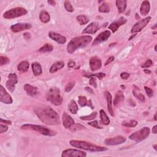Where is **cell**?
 Wrapping results in <instances>:
<instances>
[{
  "label": "cell",
  "instance_id": "obj_1",
  "mask_svg": "<svg viewBox=\"0 0 157 157\" xmlns=\"http://www.w3.org/2000/svg\"><path fill=\"white\" fill-rule=\"evenodd\" d=\"M34 111L42 122L49 125L60 124V117L55 110L47 106L35 107Z\"/></svg>",
  "mask_w": 157,
  "mask_h": 157
},
{
  "label": "cell",
  "instance_id": "obj_2",
  "mask_svg": "<svg viewBox=\"0 0 157 157\" xmlns=\"http://www.w3.org/2000/svg\"><path fill=\"white\" fill-rule=\"evenodd\" d=\"M92 41V37L90 36H81L76 37L71 40L67 46V52L72 54L78 49L84 47L90 43Z\"/></svg>",
  "mask_w": 157,
  "mask_h": 157
},
{
  "label": "cell",
  "instance_id": "obj_3",
  "mask_svg": "<svg viewBox=\"0 0 157 157\" xmlns=\"http://www.w3.org/2000/svg\"><path fill=\"white\" fill-rule=\"evenodd\" d=\"M69 144L71 146L81 148L85 151L90 152H104L108 151V148L106 147L98 146L94 144H92L90 142L83 141H77V140H71L69 142Z\"/></svg>",
  "mask_w": 157,
  "mask_h": 157
},
{
  "label": "cell",
  "instance_id": "obj_4",
  "mask_svg": "<svg viewBox=\"0 0 157 157\" xmlns=\"http://www.w3.org/2000/svg\"><path fill=\"white\" fill-rule=\"evenodd\" d=\"M60 92V91L58 88H51L47 93V100L55 106L61 105L63 102V98L61 96Z\"/></svg>",
  "mask_w": 157,
  "mask_h": 157
},
{
  "label": "cell",
  "instance_id": "obj_5",
  "mask_svg": "<svg viewBox=\"0 0 157 157\" xmlns=\"http://www.w3.org/2000/svg\"><path fill=\"white\" fill-rule=\"evenodd\" d=\"M21 129L23 130H31L39 132L44 136H53L55 135V133L49 128L42 126L41 125H31V124H26L21 126Z\"/></svg>",
  "mask_w": 157,
  "mask_h": 157
},
{
  "label": "cell",
  "instance_id": "obj_6",
  "mask_svg": "<svg viewBox=\"0 0 157 157\" xmlns=\"http://www.w3.org/2000/svg\"><path fill=\"white\" fill-rule=\"evenodd\" d=\"M27 13L28 11L26 9L24 8H21V7H18V8L11 9L4 12L3 17L6 19H12L25 16Z\"/></svg>",
  "mask_w": 157,
  "mask_h": 157
},
{
  "label": "cell",
  "instance_id": "obj_7",
  "mask_svg": "<svg viewBox=\"0 0 157 157\" xmlns=\"http://www.w3.org/2000/svg\"><path fill=\"white\" fill-rule=\"evenodd\" d=\"M150 134V129L148 127H144L142 128L138 131L135 132L133 134H131L129 138L131 140H133L136 142H139L142 141L146 139Z\"/></svg>",
  "mask_w": 157,
  "mask_h": 157
},
{
  "label": "cell",
  "instance_id": "obj_8",
  "mask_svg": "<svg viewBox=\"0 0 157 157\" xmlns=\"http://www.w3.org/2000/svg\"><path fill=\"white\" fill-rule=\"evenodd\" d=\"M151 20V17H147V18H145L142 20H141L137 23H136L132 27L131 33H136L139 31H141L142 30H143L144 28L146 26V25L149 23L150 21Z\"/></svg>",
  "mask_w": 157,
  "mask_h": 157
},
{
  "label": "cell",
  "instance_id": "obj_9",
  "mask_svg": "<svg viewBox=\"0 0 157 157\" xmlns=\"http://www.w3.org/2000/svg\"><path fill=\"white\" fill-rule=\"evenodd\" d=\"M87 156V154L85 152L82 151H78L76 149H72L69 148L64 151L61 154L62 157H85Z\"/></svg>",
  "mask_w": 157,
  "mask_h": 157
},
{
  "label": "cell",
  "instance_id": "obj_10",
  "mask_svg": "<svg viewBox=\"0 0 157 157\" xmlns=\"http://www.w3.org/2000/svg\"><path fill=\"white\" fill-rule=\"evenodd\" d=\"M17 76L15 73H11L8 76V80L7 81L6 86L11 92H13L15 90V86L17 83Z\"/></svg>",
  "mask_w": 157,
  "mask_h": 157
},
{
  "label": "cell",
  "instance_id": "obj_11",
  "mask_svg": "<svg viewBox=\"0 0 157 157\" xmlns=\"http://www.w3.org/2000/svg\"><path fill=\"white\" fill-rule=\"evenodd\" d=\"M0 101L4 104H12L13 102L12 97L6 91L3 85H1L0 88Z\"/></svg>",
  "mask_w": 157,
  "mask_h": 157
},
{
  "label": "cell",
  "instance_id": "obj_12",
  "mask_svg": "<svg viewBox=\"0 0 157 157\" xmlns=\"http://www.w3.org/2000/svg\"><path fill=\"white\" fill-rule=\"evenodd\" d=\"M126 141V138L122 136H118L114 137L112 138L106 139L104 141V143L108 146H116L121 144Z\"/></svg>",
  "mask_w": 157,
  "mask_h": 157
},
{
  "label": "cell",
  "instance_id": "obj_13",
  "mask_svg": "<svg viewBox=\"0 0 157 157\" xmlns=\"http://www.w3.org/2000/svg\"><path fill=\"white\" fill-rule=\"evenodd\" d=\"M32 27L30 24L22 23V24H16L11 26V30L14 33H19L26 30L31 29Z\"/></svg>",
  "mask_w": 157,
  "mask_h": 157
},
{
  "label": "cell",
  "instance_id": "obj_14",
  "mask_svg": "<svg viewBox=\"0 0 157 157\" xmlns=\"http://www.w3.org/2000/svg\"><path fill=\"white\" fill-rule=\"evenodd\" d=\"M90 67L92 71H96L101 69L102 66V62L98 56H93L90 59Z\"/></svg>",
  "mask_w": 157,
  "mask_h": 157
},
{
  "label": "cell",
  "instance_id": "obj_15",
  "mask_svg": "<svg viewBox=\"0 0 157 157\" xmlns=\"http://www.w3.org/2000/svg\"><path fill=\"white\" fill-rule=\"evenodd\" d=\"M111 36V32L109 30H106L99 34L98 36L95 39L94 41L93 42V46H96L99 44L101 42L106 41Z\"/></svg>",
  "mask_w": 157,
  "mask_h": 157
},
{
  "label": "cell",
  "instance_id": "obj_16",
  "mask_svg": "<svg viewBox=\"0 0 157 157\" xmlns=\"http://www.w3.org/2000/svg\"><path fill=\"white\" fill-rule=\"evenodd\" d=\"M126 22H127V20L126 19H125L123 17H121L117 20H116V21H115V22H113V23H112L109 26L108 28L109 30H111L113 33H115L118 30V29L120 26L124 25L126 23Z\"/></svg>",
  "mask_w": 157,
  "mask_h": 157
},
{
  "label": "cell",
  "instance_id": "obj_17",
  "mask_svg": "<svg viewBox=\"0 0 157 157\" xmlns=\"http://www.w3.org/2000/svg\"><path fill=\"white\" fill-rule=\"evenodd\" d=\"M63 125L65 128H69L74 124V120L66 113L64 112L62 116Z\"/></svg>",
  "mask_w": 157,
  "mask_h": 157
},
{
  "label": "cell",
  "instance_id": "obj_18",
  "mask_svg": "<svg viewBox=\"0 0 157 157\" xmlns=\"http://www.w3.org/2000/svg\"><path fill=\"white\" fill-rule=\"evenodd\" d=\"M49 36L50 38H51L52 40L56 41L58 43L60 44H65L66 41V38L61 35L60 34L55 33L54 31H51L49 33Z\"/></svg>",
  "mask_w": 157,
  "mask_h": 157
},
{
  "label": "cell",
  "instance_id": "obj_19",
  "mask_svg": "<svg viewBox=\"0 0 157 157\" xmlns=\"http://www.w3.org/2000/svg\"><path fill=\"white\" fill-rule=\"evenodd\" d=\"M100 27L98 23L92 22L88 25L82 31V34H95L99 30Z\"/></svg>",
  "mask_w": 157,
  "mask_h": 157
},
{
  "label": "cell",
  "instance_id": "obj_20",
  "mask_svg": "<svg viewBox=\"0 0 157 157\" xmlns=\"http://www.w3.org/2000/svg\"><path fill=\"white\" fill-rule=\"evenodd\" d=\"M24 90L26 92L28 95L32 97H34L38 95V89L37 87H34L31 85L26 83L24 85Z\"/></svg>",
  "mask_w": 157,
  "mask_h": 157
},
{
  "label": "cell",
  "instance_id": "obj_21",
  "mask_svg": "<svg viewBox=\"0 0 157 157\" xmlns=\"http://www.w3.org/2000/svg\"><path fill=\"white\" fill-rule=\"evenodd\" d=\"M104 95L106 98L107 103H108V109L109 112L110 113L111 116L113 117L114 113L112 109V95L110 93V92L108 91H106L104 92Z\"/></svg>",
  "mask_w": 157,
  "mask_h": 157
},
{
  "label": "cell",
  "instance_id": "obj_22",
  "mask_svg": "<svg viewBox=\"0 0 157 157\" xmlns=\"http://www.w3.org/2000/svg\"><path fill=\"white\" fill-rule=\"evenodd\" d=\"M150 9H151V4H150L149 1H144L141 6L140 13L142 16H145L149 12Z\"/></svg>",
  "mask_w": 157,
  "mask_h": 157
},
{
  "label": "cell",
  "instance_id": "obj_23",
  "mask_svg": "<svg viewBox=\"0 0 157 157\" xmlns=\"http://www.w3.org/2000/svg\"><path fill=\"white\" fill-rule=\"evenodd\" d=\"M64 66H65V63L63 61H56L52 65L51 69H50V73L52 74L55 73L61 69Z\"/></svg>",
  "mask_w": 157,
  "mask_h": 157
},
{
  "label": "cell",
  "instance_id": "obj_24",
  "mask_svg": "<svg viewBox=\"0 0 157 157\" xmlns=\"http://www.w3.org/2000/svg\"><path fill=\"white\" fill-rule=\"evenodd\" d=\"M78 104H79V105L81 106V107H84V106H88V107H90L91 109H94V107L92 105V103H91V100H89L88 101L87 98L85 96H78Z\"/></svg>",
  "mask_w": 157,
  "mask_h": 157
},
{
  "label": "cell",
  "instance_id": "obj_25",
  "mask_svg": "<svg viewBox=\"0 0 157 157\" xmlns=\"http://www.w3.org/2000/svg\"><path fill=\"white\" fill-rule=\"evenodd\" d=\"M32 67V70L34 76H39L42 74V68L40 64L38 62H34L32 63L31 65Z\"/></svg>",
  "mask_w": 157,
  "mask_h": 157
},
{
  "label": "cell",
  "instance_id": "obj_26",
  "mask_svg": "<svg viewBox=\"0 0 157 157\" xmlns=\"http://www.w3.org/2000/svg\"><path fill=\"white\" fill-rule=\"evenodd\" d=\"M127 1L126 0H117L116 6L120 13H123L125 11L126 8Z\"/></svg>",
  "mask_w": 157,
  "mask_h": 157
},
{
  "label": "cell",
  "instance_id": "obj_27",
  "mask_svg": "<svg viewBox=\"0 0 157 157\" xmlns=\"http://www.w3.org/2000/svg\"><path fill=\"white\" fill-rule=\"evenodd\" d=\"M30 67V64L26 61H23L20 62L18 66H17V69L21 73H26L28 71Z\"/></svg>",
  "mask_w": 157,
  "mask_h": 157
},
{
  "label": "cell",
  "instance_id": "obj_28",
  "mask_svg": "<svg viewBox=\"0 0 157 157\" xmlns=\"http://www.w3.org/2000/svg\"><path fill=\"white\" fill-rule=\"evenodd\" d=\"M99 115H100L101 123L104 125H108L110 123V120L103 109H101L99 111Z\"/></svg>",
  "mask_w": 157,
  "mask_h": 157
},
{
  "label": "cell",
  "instance_id": "obj_29",
  "mask_svg": "<svg viewBox=\"0 0 157 157\" xmlns=\"http://www.w3.org/2000/svg\"><path fill=\"white\" fill-rule=\"evenodd\" d=\"M123 99H124V95L123 92L122 91H118L116 95L115 98H114L113 105L116 106H117L120 103H122L123 101Z\"/></svg>",
  "mask_w": 157,
  "mask_h": 157
},
{
  "label": "cell",
  "instance_id": "obj_30",
  "mask_svg": "<svg viewBox=\"0 0 157 157\" xmlns=\"http://www.w3.org/2000/svg\"><path fill=\"white\" fill-rule=\"evenodd\" d=\"M39 19L42 23L46 24L50 21L51 16H50L49 14L47 11H42L39 14Z\"/></svg>",
  "mask_w": 157,
  "mask_h": 157
},
{
  "label": "cell",
  "instance_id": "obj_31",
  "mask_svg": "<svg viewBox=\"0 0 157 157\" xmlns=\"http://www.w3.org/2000/svg\"><path fill=\"white\" fill-rule=\"evenodd\" d=\"M78 106L74 100H71L68 104V110L73 114H76L78 111Z\"/></svg>",
  "mask_w": 157,
  "mask_h": 157
},
{
  "label": "cell",
  "instance_id": "obj_32",
  "mask_svg": "<svg viewBox=\"0 0 157 157\" xmlns=\"http://www.w3.org/2000/svg\"><path fill=\"white\" fill-rule=\"evenodd\" d=\"M54 47L51 44H46L39 49V52L41 53L50 52L53 51Z\"/></svg>",
  "mask_w": 157,
  "mask_h": 157
},
{
  "label": "cell",
  "instance_id": "obj_33",
  "mask_svg": "<svg viewBox=\"0 0 157 157\" xmlns=\"http://www.w3.org/2000/svg\"><path fill=\"white\" fill-rule=\"evenodd\" d=\"M98 11L101 13H108L110 11V7L108 3H103L102 4L99 6Z\"/></svg>",
  "mask_w": 157,
  "mask_h": 157
},
{
  "label": "cell",
  "instance_id": "obj_34",
  "mask_svg": "<svg viewBox=\"0 0 157 157\" xmlns=\"http://www.w3.org/2000/svg\"><path fill=\"white\" fill-rule=\"evenodd\" d=\"M76 20L78 22V23L80 24V25H84L89 22L88 18L87 16H83V15H81V16H77L76 17Z\"/></svg>",
  "mask_w": 157,
  "mask_h": 157
},
{
  "label": "cell",
  "instance_id": "obj_35",
  "mask_svg": "<svg viewBox=\"0 0 157 157\" xmlns=\"http://www.w3.org/2000/svg\"><path fill=\"white\" fill-rule=\"evenodd\" d=\"M138 122L136 120H128V121H125L122 123V125L125 126V127H130V128H133V127H135L138 125Z\"/></svg>",
  "mask_w": 157,
  "mask_h": 157
},
{
  "label": "cell",
  "instance_id": "obj_36",
  "mask_svg": "<svg viewBox=\"0 0 157 157\" xmlns=\"http://www.w3.org/2000/svg\"><path fill=\"white\" fill-rule=\"evenodd\" d=\"M97 116V113L96 112H93L92 113H91L90 115L89 116H82L80 117V118L81 120H93L94 118H96Z\"/></svg>",
  "mask_w": 157,
  "mask_h": 157
},
{
  "label": "cell",
  "instance_id": "obj_37",
  "mask_svg": "<svg viewBox=\"0 0 157 157\" xmlns=\"http://www.w3.org/2000/svg\"><path fill=\"white\" fill-rule=\"evenodd\" d=\"M64 6H65V9L69 12H73L74 11V8H73V6L71 5L70 1H65L64 2Z\"/></svg>",
  "mask_w": 157,
  "mask_h": 157
},
{
  "label": "cell",
  "instance_id": "obj_38",
  "mask_svg": "<svg viewBox=\"0 0 157 157\" xmlns=\"http://www.w3.org/2000/svg\"><path fill=\"white\" fill-rule=\"evenodd\" d=\"M84 76L87 77H98L99 80H101L104 77H105L106 74L103 73H96L94 74H87V75H84Z\"/></svg>",
  "mask_w": 157,
  "mask_h": 157
},
{
  "label": "cell",
  "instance_id": "obj_39",
  "mask_svg": "<svg viewBox=\"0 0 157 157\" xmlns=\"http://www.w3.org/2000/svg\"><path fill=\"white\" fill-rule=\"evenodd\" d=\"M133 93L134 96L137 99H138L139 100H140L141 101H142V102H144L145 101V97L143 95L140 93H138V92L137 93L135 90H133Z\"/></svg>",
  "mask_w": 157,
  "mask_h": 157
},
{
  "label": "cell",
  "instance_id": "obj_40",
  "mask_svg": "<svg viewBox=\"0 0 157 157\" xmlns=\"http://www.w3.org/2000/svg\"><path fill=\"white\" fill-rule=\"evenodd\" d=\"M10 62V59L9 58H8L7 56H0V65L1 66L6 65V64H8Z\"/></svg>",
  "mask_w": 157,
  "mask_h": 157
},
{
  "label": "cell",
  "instance_id": "obj_41",
  "mask_svg": "<svg viewBox=\"0 0 157 157\" xmlns=\"http://www.w3.org/2000/svg\"><path fill=\"white\" fill-rule=\"evenodd\" d=\"M88 124L89 125H90L91 126L93 127V128H97V129H102V127L101 126H99V123H98V122L97 120H95V121H93V122H88Z\"/></svg>",
  "mask_w": 157,
  "mask_h": 157
},
{
  "label": "cell",
  "instance_id": "obj_42",
  "mask_svg": "<svg viewBox=\"0 0 157 157\" xmlns=\"http://www.w3.org/2000/svg\"><path fill=\"white\" fill-rule=\"evenodd\" d=\"M75 85V82H71L69 83H68L66 86L65 87V91L66 92H69L71 90L73 89V88L74 87Z\"/></svg>",
  "mask_w": 157,
  "mask_h": 157
},
{
  "label": "cell",
  "instance_id": "obj_43",
  "mask_svg": "<svg viewBox=\"0 0 157 157\" xmlns=\"http://www.w3.org/2000/svg\"><path fill=\"white\" fill-rule=\"evenodd\" d=\"M153 65V61L151 60H147L143 65L141 66L142 68H148Z\"/></svg>",
  "mask_w": 157,
  "mask_h": 157
},
{
  "label": "cell",
  "instance_id": "obj_44",
  "mask_svg": "<svg viewBox=\"0 0 157 157\" xmlns=\"http://www.w3.org/2000/svg\"><path fill=\"white\" fill-rule=\"evenodd\" d=\"M144 88H145V91L146 92L147 95H148V96L149 98H151L153 95V90L149 87H144Z\"/></svg>",
  "mask_w": 157,
  "mask_h": 157
},
{
  "label": "cell",
  "instance_id": "obj_45",
  "mask_svg": "<svg viewBox=\"0 0 157 157\" xmlns=\"http://www.w3.org/2000/svg\"><path fill=\"white\" fill-rule=\"evenodd\" d=\"M89 83L91 86L95 87V88H97V83L96 82V78L94 77H91L89 81Z\"/></svg>",
  "mask_w": 157,
  "mask_h": 157
},
{
  "label": "cell",
  "instance_id": "obj_46",
  "mask_svg": "<svg viewBox=\"0 0 157 157\" xmlns=\"http://www.w3.org/2000/svg\"><path fill=\"white\" fill-rule=\"evenodd\" d=\"M8 126L3 125L2 123H1V125H0V133H5L6 131H8Z\"/></svg>",
  "mask_w": 157,
  "mask_h": 157
},
{
  "label": "cell",
  "instance_id": "obj_47",
  "mask_svg": "<svg viewBox=\"0 0 157 157\" xmlns=\"http://www.w3.org/2000/svg\"><path fill=\"white\" fill-rule=\"evenodd\" d=\"M130 77V74L128 73H122L120 74V77L122 78V79H124V80H126L128 79V78H129Z\"/></svg>",
  "mask_w": 157,
  "mask_h": 157
},
{
  "label": "cell",
  "instance_id": "obj_48",
  "mask_svg": "<svg viewBox=\"0 0 157 157\" xmlns=\"http://www.w3.org/2000/svg\"><path fill=\"white\" fill-rule=\"evenodd\" d=\"M76 65V63L75 61H73V60H70L69 62H68V67L69 68H73L74 67V66Z\"/></svg>",
  "mask_w": 157,
  "mask_h": 157
},
{
  "label": "cell",
  "instance_id": "obj_49",
  "mask_svg": "<svg viewBox=\"0 0 157 157\" xmlns=\"http://www.w3.org/2000/svg\"><path fill=\"white\" fill-rule=\"evenodd\" d=\"M113 60H114V56H110L109 58L108 59V60H107V61L106 62V63H105V66L108 65L109 64H110V63H111V62H112Z\"/></svg>",
  "mask_w": 157,
  "mask_h": 157
},
{
  "label": "cell",
  "instance_id": "obj_50",
  "mask_svg": "<svg viewBox=\"0 0 157 157\" xmlns=\"http://www.w3.org/2000/svg\"><path fill=\"white\" fill-rule=\"evenodd\" d=\"M0 121H1V123H4L5 124H8V125H11L12 123L11 121H9V120H3V118H1V120H0Z\"/></svg>",
  "mask_w": 157,
  "mask_h": 157
},
{
  "label": "cell",
  "instance_id": "obj_51",
  "mask_svg": "<svg viewBox=\"0 0 157 157\" xmlns=\"http://www.w3.org/2000/svg\"><path fill=\"white\" fill-rule=\"evenodd\" d=\"M47 3L49 4H51L52 6H55V4H56V2L55 1H52V0H50V1H48Z\"/></svg>",
  "mask_w": 157,
  "mask_h": 157
},
{
  "label": "cell",
  "instance_id": "obj_52",
  "mask_svg": "<svg viewBox=\"0 0 157 157\" xmlns=\"http://www.w3.org/2000/svg\"><path fill=\"white\" fill-rule=\"evenodd\" d=\"M156 128H157V125H155V126L152 128V133H153L154 134H156V133H157Z\"/></svg>",
  "mask_w": 157,
  "mask_h": 157
},
{
  "label": "cell",
  "instance_id": "obj_53",
  "mask_svg": "<svg viewBox=\"0 0 157 157\" xmlns=\"http://www.w3.org/2000/svg\"><path fill=\"white\" fill-rule=\"evenodd\" d=\"M144 72L145 73H146V74H151V71H150V70H148L147 69H145L144 70Z\"/></svg>",
  "mask_w": 157,
  "mask_h": 157
},
{
  "label": "cell",
  "instance_id": "obj_54",
  "mask_svg": "<svg viewBox=\"0 0 157 157\" xmlns=\"http://www.w3.org/2000/svg\"><path fill=\"white\" fill-rule=\"evenodd\" d=\"M85 90H87V91H90V92H91V93H93V90H92V89L91 88H90V87H85Z\"/></svg>",
  "mask_w": 157,
  "mask_h": 157
},
{
  "label": "cell",
  "instance_id": "obj_55",
  "mask_svg": "<svg viewBox=\"0 0 157 157\" xmlns=\"http://www.w3.org/2000/svg\"><path fill=\"white\" fill-rule=\"evenodd\" d=\"M136 36V34H134L133 35H131V37L129 38V41H131V40H132L135 36Z\"/></svg>",
  "mask_w": 157,
  "mask_h": 157
},
{
  "label": "cell",
  "instance_id": "obj_56",
  "mask_svg": "<svg viewBox=\"0 0 157 157\" xmlns=\"http://www.w3.org/2000/svg\"><path fill=\"white\" fill-rule=\"evenodd\" d=\"M156 26H157V25H156V24H155V26L152 27V29H155V28H156Z\"/></svg>",
  "mask_w": 157,
  "mask_h": 157
},
{
  "label": "cell",
  "instance_id": "obj_57",
  "mask_svg": "<svg viewBox=\"0 0 157 157\" xmlns=\"http://www.w3.org/2000/svg\"><path fill=\"white\" fill-rule=\"evenodd\" d=\"M156 145H155V146H153V148H155V151H157V149H156Z\"/></svg>",
  "mask_w": 157,
  "mask_h": 157
},
{
  "label": "cell",
  "instance_id": "obj_58",
  "mask_svg": "<svg viewBox=\"0 0 157 157\" xmlns=\"http://www.w3.org/2000/svg\"><path fill=\"white\" fill-rule=\"evenodd\" d=\"M156 114L155 113V116H154V119H155V120H156Z\"/></svg>",
  "mask_w": 157,
  "mask_h": 157
},
{
  "label": "cell",
  "instance_id": "obj_59",
  "mask_svg": "<svg viewBox=\"0 0 157 157\" xmlns=\"http://www.w3.org/2000/svg\"><path fill=\"white\" fill-rule=\"evenodd\" d=\"M155 51H156V45L155 46Z\"/></svg>",
  "mask_w": 157,
  "mask_h": 157
}]
</instances>
